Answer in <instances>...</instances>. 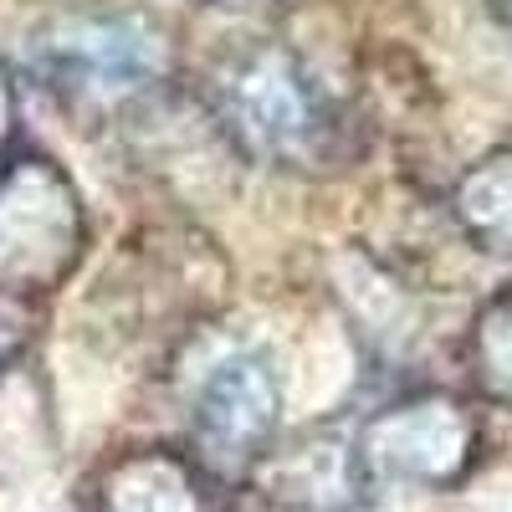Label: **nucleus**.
Listing matches in <instances>:
<instances>
[{
  "mask_svg": "<svg viewBox=\"0 0 512 512\" xmlns=\"http://www.w3.org/2000/svg\"><path fill=\"white\" fill-rule=\"evenodd\" d=\"M349 512H364V507H349Z\"/></svg>",
  "mask_w": 512,
  "mask_h": 512,
  "instance_id": "obj_9",
  "label": "nucleus"
},
{
  "mask_svg": "<svg viewBox=\"0 0 512 512\" xmlns=\"http://www.w3.org/2000/svg\"><path fill=\"white\" fill-rule=\"evenodd\" d=\"M98 512H210V497L195 477V466H185L180 456L139 451V456H123L108 472L98 492Z\"/></svg>",
  "mask_w": 512,
  "mask_h": 512,
  "instance_id": "obj_5",
  "label": "nucleus"
},
{
  "mask_svg": "<svg viewBox=\"0 0 512 512\" xmlns=\"http://www.w3.org/2000/svg\"><path fill=\"white\" fill-rule=\"evenodd\" d=\"M210 103L226 134L262 164L318 169L333 159L338 134H344L323 82L282 47L231 57L210 82Z\"/></svg>",
  "mask_w": 512,
  "mask_h": 512,
  "instance_id": "obj_1",
  "label": "nucleus"
},
{
  "mask_svg": "<svg viewBox=\"0 0 512 512\" xmlns=\"http://www.w3.org/2000/svg\"><path fill=\"white\" fill-rule=\"evenodd\" d=\"M354 456H359V472H374V477L451 487L477 456V420L446 395L410 400L374 415Z\"/></svg>",
  "mask_w": 512,
  "mask_h": 512,
  "instance_id": "obj_3",
  "label": "nucleus"
},
{
  "mask_svg": "<svg viewBox=\"0 0 512 512\" xmlns=\"http://www.w3.org/2000/svg\"><path fill=\"white\" fill-rule=\"evenodd\" d=\"M164 67L159 36L134 16H88L67 21L41 41V72L67 103H123L144 93Z\"/></svg>",
  "mask_w": 512,
  "mask_h": 512,
  "instance_id": "obj_2",
  "label": "nucleus"
},
{
  "mask_svg": "<svg viewBox=\"0 0 512 512\" xmlns=\"http://www.w3.org/2000/svg\"><path fill=\"white\" fill-rule=\"evenodd\" d=\"M456 216L487 251H512V149L466 169L456 185Z\"/></svg>",
  "mask_w": 512,
  "mask_h": 512,
  "instance_id": "obj_6",
  "label": "nucleus"
},
{
  "mask_svg": "<svg viewBox=\"0 0 512 512\" xmlns=\"http://www.w3.org/2000/svg\"><path fill=\"white\" fill-rule=\"evenodd\" d=\"M497 11H502V21L512 26V0H497Z\"/></svg>",
  "mask_w": 512,
  "mask_h": 512,
  "instance_id": "obj_8",
  "label": "nucleus"
},
{
  "mask_svg": "<svg viewBox=\"0 0 512 512\" xmlns=\"http://www.w3.org/2000/svg\"><path fill=\"white\" fill-rule=\"evenodd\" d=\"M472 364H477V384L512 405V287L502 297H492L487 313L477 318V333H472Z\"/></svg>",
  "mask_w": 512,
  "mask_h": 512,
  "instance_id": "obj_7",
  "label": "nucleus"
},
{
  "mask_svg": "<svg viewBox=\"0 0 512 512\" xmlns=\"http://www.w3.org/2000/svg\"><path fill=\"white\" fill-rule=\"evenodd\" d=\"M277 425V379L262 359H231L195 405V456L210 477H246L267 456Z\"/></svg>",
  "mask_w": 512,
  "mask_h": 512,
  "instance_id": "obj_4",
  "label": "nucleus"
}]
</instances>
